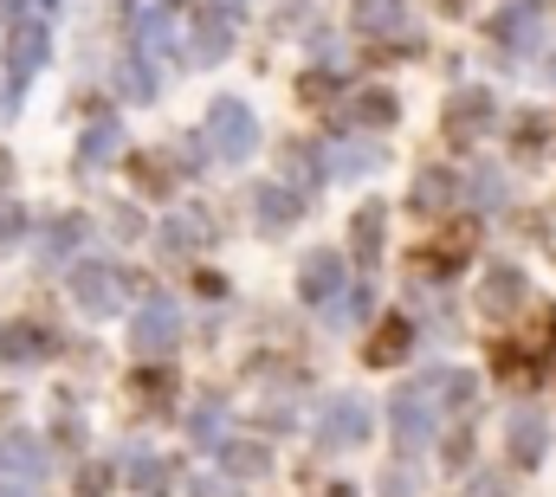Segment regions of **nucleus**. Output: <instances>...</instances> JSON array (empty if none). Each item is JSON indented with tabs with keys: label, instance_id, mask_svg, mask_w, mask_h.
Here are the masks:
<instances>
[{
	"label": "nucleus",
	"instance_id": "obj_1",
	"mask_svg": "<svg viewBox=\"0 0 556 497\" xmlns=\"http://www.w3.org/2000/svg\"><path fill=\"white\" fill-rule=\"evenodd\" d=\"M433 420H440L433 381H408V387H395V400H389V426H395V446H402L408 459L433 439Z\"/></svg>",
	"mask_w": 556,
	"mask_h": 497
},
{
	"label": "nucleus",
	"instance_id": "obj_2",
	"mask_svg": "<svg viewBox=\"0 0 556 497\" xmlns=\"http://www.w3.org/2000/svg\"><path fill=\"white\" fill-rule=\"evenodd\" d=\"M551 349H556V317H551V310H538V317L525 323V336H518V343H498V349H492V362H498L505 381H531V374L551 362Z\"/></svg>",
	"mask_w": 556,
	"mask_h": 497
},
{
	"label": "nucleus",
	"instance_id": "obj_3",
	"mask_svg": "<svg viewBox=\"0 0 556 497\" xmlns=\"http://www.w3.org/2000/svg\"><path fill=\"white\" fill-rule=\"evenodd\" d=\"M46 59H52V33H46V20H13V33H7V104H20L26 78H33Z\"/></svg>",
	"mask_w": 556,
	"mask_h": 497
},
{
	"label": "nucleus",
	"instance_id": "obj_4",
	"mask_svg": "<svg viewBox=\"0 0 556 497\" xmlns=\"http://www.w3.org/2000/svg\"><path fill=\"white\" fill-rule=\"evenodd\" d=\"M207 142H214L227 162H247L253 142H260V117H253V104H240V98H214V104H207Z\"/></svg>",
	"mask_w": 556,
	"mask_h": 497
},
{
	"label": "nucleus",
	"instance_id": "obj_5",
	"mask_svg": "<svg viewBox=\"0 0 556 497\" xmlns=\"http://www.w3.org/2000/svg\"><path fill=\"white\" fill-rule=\"evenodd\" d=\"M369 426H376V413H369L363 394H330V400H324V420H317V439H324L330 453H350V446L369 439Z\"/></svg>",
	"mask_w": 556,
	"mask_h": 497
},
{
	"label": "nucleus",
	"instance_id": "obj_6",
	"mask_svg": "<svg viewBox=\"0 0 556 497\" xmlns=\"http://www.w3.org/2000/svg\"><path fill=\"white\" fill-rule=\"evenodd\" d=\"M39 479H46V446H39L26 426H7V433H0V485L33 492Z\"/></svg>",
	"mask_w": 556,
	"mask_h": 497
},
{
	"label": "nucleus",
	"instance_id": "obj_7",
	"mask_svg": "<svg viewBox=\"0 0 556 497\" xmlns=\"http://www.w3.org/2000/svg\"><path fill=\"white\" fill-rule=\"evenodd\" d=\"M175 343H181V310L168 297H149L137 310V323H130V349L149 362V356H168Z\"/></svg>",
	"mask_w": 556,
	"mask_h": 497
},
{
	"label": "nucleus",
	"instance_id": "obj_8",
	"mask_svg": "<svg viewBox=\"0 0 556 497\" xmlns=\"http://www.w3.org/2000/svg\"><path fill=\"white\" fill-rule=\"evenodd\" d=\"M72 297L91 310V317H111L124 304V271L117 265H98V258H78L72 265Z\"/></svg>",
	"mask_w": 556,
	"mask_h": 497
},
{
	"label": "nucleus",
	"instance_id": "obj_9",
	"mask_svg": "<svg viewBox=\"0 0 556 497\" xmlns=\"http://www.w3.org/2000/svg\"><path fill=\"white\" fill-rule=\"evenodd\" d=\"M233 52V13H220L214 0L194 7V26H188V59L194 65H220Z\"/></svg>",
	"mask_w": 556,
	"mask_h": 497
},
{
	"label": "nucleus",
	"instance_id": "obj_10",
	"mask_svg": "<svg viewBox=\"0 0 556 497\" xmlns=\"http://www.w3.org/2000/svg\"><path fill=\"white\" fill-rule=\"evenodd\" d=\"M350 291V271H343V252H330V246H317L304 265H298V297L304 304H337Z\"/></svg>",
	"mask_w": 556,
	"mask_h": 497
},
{
	"label": "nucleus",
	"instance_id": "obj_11",
	"mask_svg": "<svg viewBox=\"0 0 556 497\" xmlns=\"http://www.w3.org/2000/svg\"><path fill=\"white\" fill-rule=\"evenodd\" d=\"M525 297H531V284H525L518 265H485V278H479V310H485L492 323H505L511 310H525Z\"/></svg>",
	"mask_w": 556,
	"mask_h": 497
},
{
	"label": "nucleus",
	"instance_id": "obj_12",
	"mask_svg": "<svg viewBox=\"0 0 556 497\" xmlns=\"http://www.w3.org/2000/svg\"><path fill=\"white\" fill-rule=\"evenodd\" d=\"M492 46H505V52H531L538 46V33H544V7L538 0H511L505 13H492Z\"/></svg>",
	"mask_w": 556,
	"mask_h": 497
},
{
	"label": "nucleus",
	"instance_id": "obj_13",
	"mask_svg": "<svg viewBox=\"0 0 556 497\" xmlns=\"http://www.w3.org/2000/svg\"><path fill=\"white\" fill-rule=\"evenodd\" d=\"M498 124V104H492V91H459L453 104H446V142H479L485 129Z\"/></svg>",
	"mask_w": 556,
	"mask_h": 497
},
{
	"label": "nucleus",
	"instance_id": "obj_14",
	"mask_svg": "<svg viewBox=\"0 0 556 497\" xmlns=\"http://www.w3.org/2000/svg\"><path fill=\"white\" fill-rule=\"evenodd\" d=\"M472 246H479V227H446L433 246L415 252V271L420 278H446V271H459V265L472 258Z\"/></svg>",
	"mask_w": 556,
	"mask_h": 497
},
{
	"label": "nucleus",
	"instance_id": "obj_15",
	"mask_svg": "<svg viewBox=\"0 0 556 497\" xmlns=\"http://www.w3.org/2000/svg\"><path fill=\"white\" fill-rule=\"evenodd\" d=\"M505 453H511L518 472H531V466L551 453V426H544V413H531V407L511 413V420H505Z\"/></svg>",
	"mask_w": 556,
	"mask_h": 497
},
{
	"label": "nucleus",
	"instance_id": "obj_16",
	"mask_svg": "<svg viewBox=\"0 0 556 497\" xmlns=\"http://www.w3.org/2000/svg\"><path fill=\"white\" fill-rule=\"evenodd\" d=\"M382 240H389V207H356V220H350V258H356V271H376V258H382Z\"/></svg>",
	"mask_w": 556,
	"mask_h": 497
},
{
	"label": "nucleus",
	"instance_id": "obj_17",
	"mask_svg": "<svg viewBox=\"0 0 556 497\" xmlns=\"http://www.w3.org/2000/svg\"><path fill=\"white\" fill-rule=\"evenodd\" d=\"M453 201H459V175H453V168H420L415 188H408V207L427 214V220H440Z\"/></svg>",
	"mask_w": 556,
	"mask_h": 497
},
{
	"label": "nucleus",
	"instance_id": "obj_18",
	"mask_svg": "<svg viewBox=\"0 0 556 497\" xmlns=\"http://www.w3.org/2000/svg\"><path fill=\"white\" fill-rule=\"evenodd\" d=\"M46 356H52V330H46V323H7V330H0V362L33 369V362H46Z\"/></svg>",
	"mask_w": 556,
	"mask_h": 497
},
{
	"label": "nucleus",
	"instance_id": "obj_19",
	"mask_svg": "<svg viewBox=\"0 0 556 497\" xmlns=\"http://www.w3.org/2000/svg\"><path fill=\"white\" fill-rule=\"evenodd\" d=\"M350 20L363 39H395L408 33V0H350Z\"/></svg>",
	"mask_w": 556,
	"mask_h": 497
},
{
	"label": "nucleus",
	"instance_id": "obj_20",
	"mask_svg": "<svg viewBox=\"0 0 556 497\" xmlns=\"http://www.w3.org/2000/svg\"><path fill=\"white\" fill-rule=\"evenodd\" d=\"M408 349H415V323H408V317H389V323L363 343V362H369V369H395Z\"/></svg>",
	"mask_w": 556,
	"mask_h": 497
},
{
	"label": "nucleus",
	"instance_id": "obj_21",
	"mask_svg": "<svg viewBox=\"0 0 556 497\" xmlns=\"http://www.w3.org/2000/svg\"><path fill=\"white\" fill-rule=\"evenodd\" d=\"M188 439H194L201 453H220V446H227V394H201V400H194Z\"/></svg>",
	"mask_w": 556,
	"mask_h": 497
},
{
	"label": "nucleus",
	"instance_id": "obj_22",
	"mask_svg": "<svg viewBox=\"0 0 556 497\" xmlns=\"http://www.w3.org/2000/svg\"><path fill=\"white\" fill-rule=\"evenodd\" d=\"M253 220H260L266 233H285L291 220H304V201H298L291 188H273V181H260V188H253Z\"/></svg>",
	"mask_w": 556,
	"mask_h": 497
},
{
	"label": "nucleus",
	"instance_id": "obj_23",
	"mask_svg": "<svg viewBox=\"0 0 556 497\" xmlns=\"http://www.w3.org/2000/svg\"><path fill=\"white\" fill-rule=\"evenodd\" d=\"M117 149H124V124H117V117H98V124L78 136V168H85V175H98Z\"/></svg>",
	"mask_w": 556,
	"mask_h": 497
},
{
	"label": "nucleus",
	"instance_id": "obj_24",
	"mask_svg": "<svg viewBox=\"0 0 556 497\" xmlns=\"http://www.w3.org/2000/svg\"><path fill=\"white\" fill-rule=\"evenodd\" d=\"M324 162H330V175L356 181V175L382 168V149H376V142H356V136H343V142H330V149H324Z\"/></svg>",
	"mask_w": 556,
	"mask_h": 497
},
{
	"label": "nucleus",
	"instance_id": "obj_25",
	"mask_svg": "<svg viewBox=\"0 0 556 497\" xmlns=\"http://www.w3.org/2000/svg\"><path fill=\"white\" fill-rule=\"evenodd\" d=\"M220 466H227L233 485H247V479H266V472H273V453H266L260 439H227V446H220Z\"/></svg>",
	"mask_w": 556,
	"mask_h": 497
},
{
	"label": "nucleus",
	"instance_id": "obj_26",
	"mask_svg": "<svg viewBox=\"0 0 556 497\" xmlns=\"http://www.w3.org/2000/svg\"><path fill=\"white\" fill-rule=\"evenodd\" d=\"M124 472H130V485H137L142 497H168V479H175V466H168L162 453H149V446H137V453L124 459Z\"/></svg>",
	"mask_w": 556,
	"mask_h": 497
},
{
	"label": "nucleus",
	"instance_id": "obj_27",
	"mask_svg": "<svg viewBox=\"0 0 556 497\" xmlns=\"http://www.w3.org/2000/svg\"><path fill=\"white\" fill-rule=\"evenodd\" d=\"M427 381H433V400H440L446 413H466V407L479 400V381H472L466 369H433Z\"/></svg>",
	"mask_w": 556,
	"mask_h": 497
},
{
	"label": "nucleus",
	"instance_id": "obj_28",
	"mask_svg": "<svg viewBox=\"0 0 556 497\" xmlns=\"http://www.w3.org/2000/svg\"><path fill=\"white\" fill-rule=\"evenodd\" d=\"M78 240H85V214H52L39 227V258H65V252H78Z\"/></svg>",
	"mask_w": 556,
	"mask_h": 497
},
{
	"label": "nucleus",
	"instance_id": "obj_29",
	"mask_svg": "<svg viewBox=\"0 0 556 497\" xmlns=\"http://www.w3.org/2000/svg\"><path fill=\"white\" fill-rule=\"evenodd\" d=\"M168 20H175V13H168V0H155V7H142V20H137V39H142V52H149V59H168V52H175V39H168Z\"/></svg>",
	"mask_w": 556,
	"mask_h": 497
},
{
	"label": "nucleus",
	"instance_id": "obj_30",
	"mask_svg": "<svg viewBox=\"0 0 556 497\" xmlns=\"http://www.w3.org/2000/svg\"><path fill=\"white\" fill-rule=\"evenodd\" d=\"M350 117L369 124V129H389L402 117V104H395V91H356V98H350Z\"/></svg>",
	"mask_w": 556,
	"mask_h": 497
},
{
	"label": "nucleus",
	"instance_id": "obj_31",
	"mask_svg": "<svg viewBox=\"0 0 556 497\" xmlns=\"http://www.w3.org/2000/svg\"><path fill=\"white\" fill-rule=\"evenodd\" d=\"M117 85H124V98H130V104H149V98L162 91V78L149 72V59H142V52H130V59L117 65Z\"/></svg>",
	"mask_w": 556,
	"mask_h": 497
},
{
	"label": "nucleus",
	"instance_id": "obj_32",
	"mask_svg": "<svg viewBox=\"0 0 556 497\" xmlns=\"http://www.w3.org/2000/svg\"><path fill=\"white\" fill-rule=\"evenodd\" d=\"M201 240H207V214H181V220H168V227H162V246H175V252L201 246Z\"/></svg>",
	"mask_w": 556,
	"mask_h": 497
},
{
	"label": "nucleus",
	"instance_id": "obj_33",
	"mask_svg": "<svg viewBox=\"0 0 556 497\" xmlns=\"http://www.w3.org/2000/svg\"><path fill=\"white\" fill-rule=\"evenodd\" d=\"M168 394H175V374H168V369H142L137 374V400L149 407V413H162V407H168Z\"/></svg>",
	"mask_w": 556,
	"mask_h": 497
},
{
	"label": "nucleus",
	"instance_id": "obj_34",
	"mask_svg": "<svg viewBox=\"0 0 556 497\" xmlns=\"http://www.w3.org/2000/svg\"><path fill=\"white\" fill-rule=\"evenodd\" d=\"M472 201H479L485 214H498V207H505V175H492V168H479V175H472Z\"/></svg>",
	"mask_w": 556,
	"mask_h": 497
},
{
	"label": "nucleus",
	"instance_id": "obj_35",
	"mask_svg": "<svg viewBox=\"0 0 556 497\" xmlns=\"http://www.w3.org/2000/svg\"><path fill=\"white\" fill-rule=\"evenodd\" d=\"M511 142H518V155L544 149V117H538V111H525V117H518V136H511Z\"/></svg>",
	"mask_w": 556,
	"mask_h": 497
},
{
	"label": "nucleus",
	"instance_id": "obj_36",
	"mask_svg": "<svg viewBox=\"0 0 556 497\" xmlns=\"http://www.w3.org/2000/svg\"><path fill=\"white\" fill-rule=\"evenodd\" d=\"M130 175H137V188H149V194H168V168H162V162L137 155V168H130Z\"/></svg>",
	"mask_w": 556,
	"mask_h": 497
},
{
	"label": "nucleus",
	"instance_id": "obj_37",
	"mask_svg": "<svg viewBox=\"0 0 556 497\" xmlns=\"http://www.w3.org/2000/svg\"><path fill=\"white\" fill-rule=\"evenodd\" d=\"M298 98H304V104H330V98H337V78H330V72H311V78L298 85Z\"/></svg>",
	"mask_w": 556,
	"mask_h": 497
},
{
	"label": "nucleus",
	"instance_id": "obj_38",
	"mask_svg": "<svg viewBox=\"0 0 556 497\" xmlns=\"http://www.w3.org/2000/svg\"><path fill=\"white\" fill-rule=\"evenodd\" d=\"M376 310V297H369V284H356V291H343V323H363Z\"/></svg>",
	"mask_w": 556,
	"mask_h": 497
},
{
	"label": "nucleus",
	"instance_id": "obj_39",
	"mask_svg": "<svg viewBox=\"0 0 556 497\" xmlns=\"http://www.w3.org/2000/svg\"><path fill=\"white\" fill-rule=\"evenodd\" d=\"M20 233H26V214H20V207H13V201H0V252L13 246V240H20Z\"/></svg>",
	"mask_w": 556,
	"mask_h": 497
},
{
	"label": "nucleus",
	"instance_id": "obj_40",
	"mask_svg": "<svg viewBox=\"0 0 556 497\" xmlns=\"http://www.w3.org/2000/svg\"><path fill=\"white\" fill-rule=\"evenodd\" d=\"M415 492H420L415 466H395V472H389V485H382V497H415Z\"/></svg>",
	"mask_w": 556,
	"mask_h": 497
},
{
	"label": "nucleus",
	"instance_id": "obj_41",
	"mask_svg": "<svg viewBox=\"0 0 556 497\" xmlns=\"http://www.w3.org/2000/svg\"><path fill=\"white\" fill-rule=\"evenodd\" d=\"M78 492L104 497V492H111V466H85V472H78Z\"/></svg>",
	"mask_w": 556,
	"mask_h": 497
},
{
	"label": "nucleus",
	"instance_id": "obj_42",
	"mask_svg": "<svg viewBox=\"0 0 556 497\" xmlns=\"http://www.w3.org/2000/svg\"><path fill=\"white\" fill-rule=\"evenodd\" d=\"M466 497H511V479H492V472H479Z\"/></svg>",
	"mask_w": 556,
	"mask_h": 497
},
{
	"label": "nucleus",
	"instance_id": "obj_43",
	"mask_svg": "<svg viewBox=\"0 0 556 497\" xmlns=\"http://www.w3.org/2000/svg\"><path fill=\"white\" fill-rule=\"evenodd\" d=\"M446 459H453V466H466V459H472V433H466V426H459V433H446Z\"/></svg>",
	"mask_w": 556,
	"mask_h": 497
},
{
	"label": "nucleus",
	"instance_id": "obj_44",
	"mask_svg": "<svg viewBox=\"0 0 556 497\" xmlns=\"http://www.w3.org/2000/svg\"><path fill=\"white\" fill-rule=\"evenodd\" d=\"M188 497H233V479H194Z\"/></svg>",
	"mask_w": 556,
	"mask_h": 497
},
{
	"label": "nucleus",
	"instance_id": "obj_45",
	"mask_svg": "<svg viewBox=\"0 0 556 497\" xmlns=\"http://www.w3.org/2000/svg\"><path fill=\"white\" fill-rule=\"evenodd\" d=\"M214 7H220V13H233V20H240V7H247V0H214Z\"/></svg>",
	"mask_w": 556,
	"mask_h": 497
},
{
	"label": "nucleus",
	"instance_id": "obj_46",
	"mask_svg": "<svg viewBox=\"0 0 556 497\" xmlns=\"http://www.w3.org/2000/svg\"><path fill=\"white\" fill-rule=\"evenodd\" d=\"M26 7H33V13H52V7H59V0H26Z\"/></svg>",
	"mask_w": 556,
	"mask_h": 497
},
{
	"label": "nucleus",
	"instance_id": "obj_47",
	"mask_svg": "<svg viewBox=\"0 0 556 497\" xmlns=\"http://www.w3.org/2000/svg\"><path fill=\"white\" fill-rule=\"evenodd\" d=\"M324 497H356V492H350V485H330V492H324Z\"/></svg>",
	"mask_w": 556,
	"mask_h": 497
},
{
	"label": "nucleus",
	"instance_id": "obj_48",
	"mask_svg": "<svg viewBox=\"0 0 556 497\" xmlns=\"http://www.w3.org/2000/svg\"><path fill=\"white\" fill-rule=\"evenodd\" d=\"M0 7H26V0H0Z\"/></svg>",
	"mask_w": 556,
	"mask_h": 497
},
{
	"label": "nucleus",
	"instance_id": "obj_49",
	"mask_svg": "<svg viewBox=\"0 0 556 497\" xmlns=\"http://www.w3.org/2000/svg\"><path fill=\"white\" fill-rule=\"evenodd\" d=\"M446 7H466V0H446Z\"/></svg>",
	"mask_w": 556,
	"mask_h": 497
}]
</instances>
